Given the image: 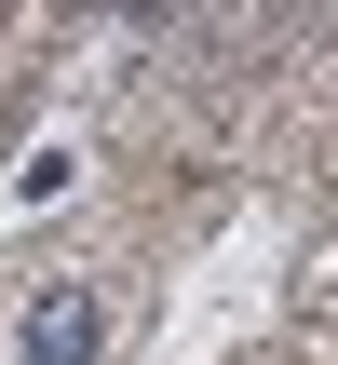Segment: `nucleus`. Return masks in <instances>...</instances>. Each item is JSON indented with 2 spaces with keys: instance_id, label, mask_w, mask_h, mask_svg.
Segmentation results:
<instances>
[{
  "instance_id": "f257e3e1",
  "label": "nucleus",
  "mask_w": 338,
  "mask_h": 365,
  "mask_svg": "<svg viewBox=\"0 0 338 365\" xmlns=\"http://www.w3.org/2000/svg\"><path fill=\"white\" fill-rule=\"evenodd\" d=\"M108 352V298L95 284H41L27 325H14V365H95Z\"/></svg>"
}]
</instances>
